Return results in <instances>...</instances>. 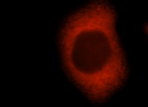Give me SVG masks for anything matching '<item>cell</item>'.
Instances as JSON below:
<instances>
[{
    "label": "cell",
    "instance_id": "obj_1",
    "mask_svg": "<svg viewBox=\"0 0 148 107\" xmlns=\"http://www.w3.org/2000/svg\"><path fill=\"white\" fill-rule=\"evenodd\" d=\"M111 35L108 17L95 3L68 17L60 31L59 45L65 72L92 102L102 97L111 78L114 54Z\"/></svg>",
    "mask_w": 148,
    "mask_h": 107
}]
</instances>
